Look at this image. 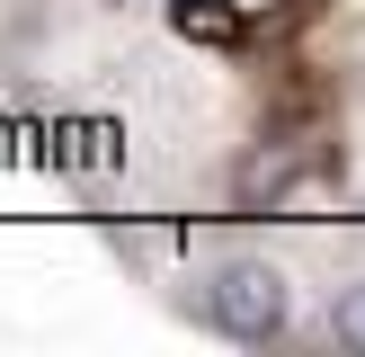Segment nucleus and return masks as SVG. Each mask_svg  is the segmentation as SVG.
Returning a JSON list of instances; mask_svg holds the SVG:
<instances>
[{
	"instance_id": "3",
	"label": "nucleus",
	"mask_w": 365,
	"mask_h": 357,
	"mask_svg": "<svg viewBox=\"0 0 365 357\" xmlns=\"http://www.w3.org/2000/svg\"><path fill=\"white\" fill-rule=\"evenodd\" d=\"M170 27L187 36V45H214V54H232L250 36V18L232 9V0H170Z\"/></svg>"
},
{
	"instance_id": "5",
	"label": "nucleus",
	"mask_w": 365,
	"mask_h": 357,
	"mask_svg": "<svg viewBox=\"0 0 365 357\" xmlns=\"http://www.w3.org/2000/svg\"><path fill=\"white\" fill-rule=\"evenodd\" d=\"M330 339H339V348H365V277L339 286V303H330Z\"/></svg>"
},
{
	"instance_id": "4",
	"label": "nucleus",
	"mask_w": 365,
	"mask_h": 357,
	"mask_svg": "<svg viewBox=\"0 0 365 357\" xmlns=\"http://www.w3.org/2000/svg\"><path fill=\"white\" fill-rule=\"evenodd\" d=\"M285 188H294V152H250V170H241V206H277Z\"/></svg>"
},
{
	"instance_id": "2",
	"label": "nucleus",
	"mask_w": 365,
	"mask_h": 357,
	"mask_svg": "<svg viewBox=\"0 0 365 357\" xmlns=\"http://www.w3.org/2000/svg\"><path fill=\"white\" fill-rule=\"evenodd\" d=\"M116 152H125V134L107 116H63L53 125V170H107Z\"/></svg>"
},
{
	"instance_id": "1",
	"label": "nucleus",
	"mask_w": 365,
	"mask_h": 357,
	"mask_svg": "<svg viewBox=\"0 0 365 357\" xmlns=\"http://www.w3.org/2000/svg\"><path fill=\"white\" fill-rule=\"evenodd\" d=\"M196 313H205V331L241 339V348H267V339H285V321H294V286H285L277 259H214Z\"/></svg>"
}]
</instances>
